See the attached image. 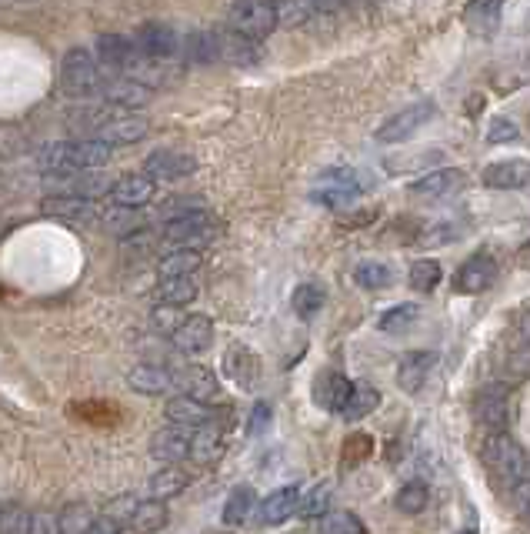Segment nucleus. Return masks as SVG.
I'll list each match as a JSON object with an SVG mask.
<instances>
[{"label": "nucleus", "instance_id": "nucleus-1", "mask_svg": "<svg viewBox=\"0 0 530 534\" xmlns=\"http://www.w3.org/2000/svg\"><path fill=\"white\" fill-rule=\"evenodd\" d=\"M110 154H114V147L100 144L97 137H87V141H57L40 151L37 164L47 177H67L80 171H97V167H104L110 161Z\"/></svg>", "mask_w": 530, "mask_h": 534}, {"label": "nucleus", "instance_id": "nucleus-2", "mask_svg": "<svg viewBox=\"0 0 530 534\" xmlns=\"http://www.w3.org/2000/svg\"><path fill=\"white\" fill-rule=\"evenodd\" d=\"M480 454H484V464L487 471L494 474V478L507 481V484H520L527 474V451L520 448V444L510 438L507 431H494L487 434L484 448H480Z\"/></svg>", "mask_w": 530, "mask_h": 534}, {"label": "nucleus", "instance_id": "nucleus-3", "mask_svg": "<svg viewBox=\"0 0 530 534\" xmlns=\"http://www.w3.org/2000/svg\"><path fill=\"white\" fill-rule=\"evenodd\" d=\"M217 234H220L217 217L204 211V207L164 224V241L174 244V251H200V247L214 244Z\"/></svg>", "mask_w": 530, "mask_h": 534}, {"label": "nucleus", "instance_id": "nucleus-4", "mask_svg": "<svg viewBox=\"0 0 530 534\" xmlns=\"http://www.w3.org/2000/svg\"><path fill=\"white\" fill-rule=\"evenodd\" d=\"M100 87H104V77H100L97 57L87 54L84 47L67 51L64 61H60V91L67 97H90L100 94Z\"/></svg>", "mask_w": 530, "mask_h": 534}, {"label": "nucleus", "instance_id": "nucleus-5", "mask_svg": "<svg viewBox=\"0 0 530 534\" xmlns=\"http://www.w3.org/2000/svg\"><path fill=\"white\" fill-rule=\"evenodd\" d=\"M230 31L250 41H260L277 27V7L274 4H234L227 11Z\"/></svg>", "mask_w": 530, "mask_h": 534}, {"label": "nucleus", "instance_id": "nucleus-6", "mask_svg": "<svg viewBox=\"0 0 530 534\" xmlns=\"http://www.w3.org/2000/svg\"><path fill=\"white\" fill-rule=\"evenodd\" d=\"M360 197V181L347 167H337V171H327L314 187V201L330 207V211H344Z\"/></svg>", "mask_w": 530, "mask_h": 534}, {"label": "nucleus", "instance_id": "nucleus-7", "mask_svg": "<svg viewBox=\"0 0 530 534\" xmlns=\"http://www.w3.org/2000/svg\"><path fill=\"white\" fill-rule=\"evenodd\" d=\"M174 384L180 388V398H190L197 404H220V381L217 374L204 368V364H184L177 374H174Z\"/></svg>", "mask_w": 530, "mask_h": 534}, {"label": "nucleus", "instance_id": "nucleus-8", "mask_svg": "<svg viewBox=\"0 0 530 534\" xmlns=\"http://www.w3.org/2000/svg\"><path fill=\"white\" fill-rule=\"evenodd\" d=\"M180 44H184V37H180L170 24H140L134 34L137 54L157 57V61H177Z\"/></svg>", "mask_w": 530, "mask_h": 534}, {"label": "nucleus", "instance_id": "nucleus-9", "mask_svg": "<svg viewBox=\"0 0 530 534\" xmlns=\"http://www.w3.org/2000/svg\"><path fill=\"white\" fill-rule=\"evenodd\" d=\"M40 211L47 217H54V221H64V224H97L100 221V207L94 201H87V197H74V194H54V197H44L40 201Z\"/></svg>", "mask_w": 530, "mask_h": 534}, {"label": "nucleus", "instance_id": "nucleus-10", "mask_svg": "<svg viewBox=\"0 0 530 534\" xmlns=\"http://www.w3.org/2000/svg\"><path fill=\"white\" fill-rule=\"evenodd\" d=\"M430 117H434V104L430 101H420V104H410L404 111H397L394 117H387L384 124H380L377 137L384 144H400L407 141V137H414L420 127H424Z\"/></svg>", "mask_w": 530, "mask_h": 534}, {"label": "nucleus", "instance_id": "nucleus-11", "mask_svg": "<svg viewBox=\"0 0 530 534\" xmlns=\"http://www.w3.org/2000/svg\"><path fill=\"white\" fill-rule=\"evenodd\" d=\"M150 134V121L144 114L137 111H114V117L100 127L97 141L107 144V147H117V144H137L144 141V137Z\"/></svg>", "mask_w": 530, "mask_h": 534}, {"label": "nucleus", "instance_id": "nucleus-12", "mask_svg": "<svg viewBox=\"0 0 530 534\" xmlns=\"http://www.w3.org/2000/svg\"><path fill=\"white\" fill-rule=\"evenodd\" d=\"M177 74H180V64L177 61H157V57L137 54L134 61L124 67V74H120V77H127V81H134L140 87H147V91H154V87L174 81Z\"/></svg>", "mask_w": 530, "mask_h": 534}, {"label": "nucleus", "instance_id": "nucleus-13", "mask_svg": "<svg viewBox=\"0 0 530 534\" xmlns=\"http://www.w3.org/2000/svg\"><path fill=\"white\" fill-rule=\"evenodd\" d=\"M507 411H510V391L504 384H490V388H484L474 398V418L484 424V428H490V434L504 431Z\"/></svg>", "mask_w": 530, "mask_h": 534}, {"label": "nucleus", "instance_id": "nucleus-14", "mask_svg": "<svg viewBox=\"0 0 530 534\" xmlns=\"http://www.w3.org/2000/svg\"><path fill=\"white\" fill-rule=\"evenodd\" d=\"M194 157H187V154H177V151H154V154H147V161H144V174L150 177V181H167V184H174V181H184V177L194 174Z\"/></svg>", "mask_w": 530, "mask_h": 534}, {"label": "nucleus", "instance_id": "nucleus-15", "mask_svg": "<svg viewBox=\"0 0 530 534\" xmlns=\"http://www.w3.org/2000/svg\"><path fill=\"white\" fill-rule=\"evenodd\" d=\"M297 511H300V488L297 484H287V488H277L257 504V521L274 528V524H284L287 518H294Z\"/></svg>", "mask_w": 530, "mask_h": 534}, {"label": "nucleus", "instance_id": "nucleus-16", "mask_svg": "<svg viewBox=\"0 0 530 534\" xmlns=\"http://www.w3.org/2000/svg\"><path fill=\"white\" fill-rule=\"evenodd\" d=\"M497 278V261L490 254H474L470 261H464V267L457 271L454 288L460 294H480L487 291Z\"/></svg>", "mask_w": 530, "mask_h": 534}, {"label": "nucleus", "instance_id": "nucleus-17", "mask_svg": "<svg viewBox=\"0 0 530 534\" xmlns=\"http://www.w3.org/2000/svg\"><path fill=\"white\" fill-rule=\"evenodd\" d=\"M467 184V174L464 171H454V167H444V171H434L427 177H417L414 181V197H424V201H440V197H454L464 191Z\"/></svg>", "mask_w": 530, "mask_h": 534}, {"label": "nucleus", "instance_id": "nucleus-18", "mask_svg": "<svg viewBox=\"0 0 530 534\" xmlns=\"http://www.w3.org/2000/svg\"><path fill=\"white\" fill-rule=\"evenodd\" d=\"M110 194H114L117 207H130V211H134V207H144V204L154 201L157 184L150 181L147 174L134 171V174H120L114 181V187H110Z\"/></svg>", "mask_w": 530, "mask_h": 534}, {"label": "nucleus", "instance_id": "nucleus-19", "mask_svg": "<svg viewBox=\"0 0 530 534\" xmlns=\"http://www.w3.org/2000/svg\"><path fill=\"white\" fill-rule=\"evenodd\" d=\"M94 54L100 67H107V71H114V74H124V67L137 57V47L124 34H100Z\"/></svg>", "mask_w": 530, "mask_h": 534}, {"label": "nucleus", "instance_id": "nucleus-20", "mask_svg": "<svg viewBox=\"0 0 530 534\" xmlns=\"http://www.w3.org/2000/svg\"><path fill=\"white\" fill-rule=\"evenodd\" d=\"M170 341H174L177 351L200 354L214 344V324H210V318H204V314H190V318H184V324L174 331Z\"/></svg>", "mask_w": 530, "mask_h": 534}, {"label": "nucleus", "instance_id": "nucleus-21", "mask_svg": "<svg viewBox=\"0 0 530 534\" xmlns=\"http://www.w3.org/2000/svg\"><path fill=\"white\" fill-rule=\"evenodd\" d=\"M480 181L490 191H517L530 184V161H497L480 174Z\"/></svg>", "mask_w": 530, "mask_h": 534}, {"label": "nucleus", "instance_id": "nucleus-22", "mask_svg": "<svg viewBox=\"0 0 530 534\" xmlns=\"http://www.w3.org/2000/svg\"><path fill=\"white\" fill-rule=\"evenodd\" d=\"M100 97H104L107 104H114L117 111H134V107H147L154 91H147V87H140L134 81H127V77H114V81H104L100 87Z\"/></svg>", "mask_w": 530, "mask_h": 534}, {"label": "nucleus", "instance_id": "nucleus-23", "mask_svg": "<svg viewBox=\"0 0 530 534\" xmlns=\"http://www.w3.org/2000/svg\"><path fill=\"white\" fill-rule=\"evenodd\" d=\"M150 454L164 464H177L190 458V431L174 428V424H170V428H160L154 438H150Z\"/></svg>", "mask_w": 530, "mask_h": 534}, {"label": "nucleus", "instance_id": "nucleus-24", "mask_svg": "<svg viewBox=\"0 0 530 534\" xmlns=\"http://www.w3.org/2000/svg\"><path fill=\"white\" fill-rule=\"evenodd\" d=\"M434 364H437V354H434V351H414V354H407V358L400 361V368H397V384H400V388H404L407 394H417V391L427 384L430 371H434Z\"/></svg>", "mask_w": 530, "mask_h": 534}, {"label": "nucleus", "instance_id": "nucleus-25", "mask_svg": "<svg viewBox=\"0 0 530 534\" xmlns=\"http://www.w3.org/2000/svg\"><path fill=\"white\" fill-rule=\"evenodd\" d=\"M350 391H354V384L340 371H320V378L314 384V398L324 411H344Z\"/></svg>", "mask_w": 530, "mask_h": 534}, {"label": "nucleus", "instance_id": "nucleus-26", "mask_svg": "<svg viewBox=\"0 0 530 534\" xmlns=\"http://www.w3.org/2000/svg\"><path fill=\"white\" fill-rule=\"evenodd\" d=\"M127 384H130V391H137V394L160 398V394L170 391L174 374H170L167 368H160V364H137V368L127 374Z\"/></svg>", "mask_w": 530, "mask_h": 534}, {"label": "nucleus", "instance_id": "nucleus-27", "mask_svg": "<svg viewBox=\"0 0 530 534\" xmlns=\"http://www.w3.org/2000/svg\"><path fill=\"white\" fill-rule=\"evenodd\" d=\"M164 414H167V421L174 424V428H184V431H197V428H204V424L214 421V418H210V408H204V404H197L190 398L167 401Z\"/></svg>", "mask_w": 530, "mask_h": 534}, {"label": "nucleus", "instance_id": "nucleus-28", "mask_svg": "<svg viewBox=\"0 0 530 534\" xmlns=\"http://www.w3.org/2000/svg\"><path fill=\"white\" fill-rule=\"evenodd\" d=\"M220 454H224V431H220V424H204V428L190 431V458L200 461V464H210L217 461Z\"/></svg>", "mask_w": 530, "mask_h": 534}, {"label": "nucleus", "instance_id": "nucleus-29", "mask_svg": "<svg viewBox=\"0 0 530 534\" xmlns=\"http://www.w3.org/2000/svg\"><path fill=\"white\" fill-rule=\"evenodd\" d=\"M180 54L194 64H214L220 61V31H194L184 37Z\"/></svg>", "mask_w": 530, "mask_h": 534}, {"label": "nucleus", "instance_id": "nucleus-30", "mask_svg": "<svg viewBox=\"0 0 530 534\" xmlns=\"http://www.w3.org/2000/svg\"><path fill=\"white\" fill-rule=\"evenodd\" d=\"M260 57H264V51H260L257 41H250V37H240L234 31L220 34V61L247 67V64H257Z\"/></svg>", "mask_w": 530, "mask_h": 534}, {"label": "nucleus", "instance_id": "nucleus-31", "mask_svg": "<svg viewBox=\"0 0 530 534\" xmlns=\"http://www.w3.org/2000/svg\"><path fill=\"white\" fill-rule=\"evenodd\" d=\"M187 484H190V474L184 468H177V464H167V468H160L154 478H150V501H170V498H177L180 491H187Z\"/></svg>", "mask_w": 530, "mask_h": 534}, {"label": "nucleus", "instance_id": "nucleus-32", "mask_svg": "<svg viewBox=\"0 0 530 534\" xmlns=\"http://www.w3.org/2000/svg\"><path fill=\"white\" fill-rule=\"evenodd\" d=\"M224 371L240 384V388H254V381L260 374V361L244 348V344H234V348L224 354Z\"/></svg>", "mask_w": 530, "mask_h": 534}, {"label": "nucleus", "instance_id": "nucleus-33", "mask_svg": "<svg viewBox=\"0 0 530 534\" xmlns=\"http://www.w3.org/2000/svg\"><path fill=\"white\" fill-rule=\"evenodd\" d=\"M250 514H257V494L254 488L240 484V488L230 491L224 501V524L227 528H240V524L250 521Z\"/></svg>", "mask_w": 530, "mask_h": 534}, {"label": "nucleus", "instance_id": "nucleus-34", "mask_svg": "<svg viewBox=\"0 0 530 534\" xmlns=\"http://www.w3.org/2000/svg\"><path fill=\"white\" fill-rule=\"evenodd\" d=\"M204 267V254L200 251H170L160 261V278H194Z\"/></svg>", "mask_w": 530, "mask_h": 534}, {"label": "nucleus", "instance_id": "nucleus-35", "mask_svg": "<svg viewBox=\"0 0 530 534\" xmlns=\"http://www.w3.org/2000/svg\"><path fill=\"white\" fill-rule=\"evenodd\" d=\"M154 294L167 308H180V304H190L197 298V281L194 278H160Z\"/></svg>", "mask_w": 530, "mask_h": 534}, {"label": "nucleus", "instance_id": "nucleus-36", "mask_svg": "<svg viewBox=\"0 0 530 534\" xmlns=\"http://www.w3.org/2000/svg\"><path fill=\"white\" fill-rule=\"evenodd\" d=\"M167 504L164 501H140L134 518H130V528H134L137 534H154L167 524Z\"/></svg>", "mask_w": 530, "mask_h": 534}, {"label": "nucleus", "instance_id": "nucleus-37", "mask_svg": "<svg viewBox=\"0 0 530 534\" xmlns=\"http://www.w3.org/2000/svg\"><path fill=\"white\" fill-rule=\"evenodd\" d=\"M464 21L474 34H494L500 24V4L497 0H484V4H470L464 11Z\"/></svg>", "mask_w": 530, "mask_h": 534}, {"label": "nucleus", "instance_id": "nucleus-38", "mask_svg": "<svg viewBox=\"0 0 530 534\" xmlns=\"http://www.w3.org/2000/svg\"><path fill=\"white\" fill-rule=\"evenodd\" d=\"M377 404H380V394L370 388V384H354V391H350V398L340 414H344L347 421H360V418H367V414H374Z\"/></svg>", "mask_w": 530, "mask_h": 534}, {"label": "nucleus", "instance_id": "nucleus-39", "mask_svg": "<svg viewBox=\"0 0 530 534\" xmlns=\"http://www.w3.org/2000/svg\"><path fill=\"white\" fill-rule=\"evenodd\" d=\"M320 534H367L364 521L357 518V514L350 511H327L324 518H320Z\"/></svg>", "mask_w": 530, "mask_h": 534}, {"label": "nucleus", "instance_id": "nucleus-40", "mask_svg": "<svg viewBox=\"0 0 530 534\" xmlns=\"http://www.w3.org/2000/svg\"><path fill=\"white\" fill-rule=\"evenodd\" d=\"M354 281L360 284V288H367V291H380V288H387V284L394 281V274H390V267H387V264H380V261H364V264H357Z\"/></svg>", "mask_w": 530, "mask_h": 534}, {"label": "nucleus", "instance_id": "nucleus-41", "mask_svg": "<svg viewBox=\"0 0 530 534\" xmlns=\"http://www.w3.org/2000/svg\"><path fill=\"white\" fill-rule=\"evenodd\" d=\"M294 314L297 318H304V321H310L314 314L324 308V291L317 288V284H300V288L294 291Z\"/></svg>", "mask_w": 530, "mask_h": 534}, {"label": "nucleus", "instance_id": "nucleus-42", "mask_svg": "<svg viewBox=\"0 0 530 534\" xmlns=\"http://www.w3.org/2000/svg\"><path fill=\"white\" fill-rule=\"evenodd\" d=\"M427 501H430V491H427V484H420V481L404 484V488L397 491V498H394V504L404 514H420L427 508Z\"/></svg>", "mask_w": 530, "mask_h": 534}, {"label": "nucleus", "instance_id": "nucleus-43", "mask_svg": "<svg viewBox=\"0 0 530 534\" xmlns=\"http://www.w3.org/2000/svg\"><path fill=\"white\" fill-rule=\"evenodd\" d=\"M417 308L414 304H397V308H390L384 311V318H380V331H387V334H404L414 328V321H417Z\"/></svg>", "mask_w": 530, "mask_h": 534}, {"label": "nucleus", "instance_id": "nucleus-44", "mask_svg": "<svg viewBox=\"0 0 530 534\" xmlns=\"http://www.w3.org/2000/svg\"><path fill=\"white\" fill-rule=\"evenodd\" d=\"M90 524H94V514L87 504H67L60 511V534H87Z\"/></svg>", "mask_w": 530, "mask_h": 534}, {"label": "nucleus", "instance_id": "nucleus-45", "mask_svg": "<svg viewBox=\"0 0 530 534\" xmlns=\"http://www.w3.org/2000/svg\"><path fill=\"white\" fill-rule=\"evenodd\" d=\"M440 284V264L437 261H417L414 267H410V288L427 294L434 291Z\"/></svg>", "mask_w": 530, "mask_h": 534}, {"label": "nucleus", "instance_id": "nucleus-46", "mask_svg": "<svg viewBox=\"0 0 530 534\" xmlns=\"http://www.w3.org/2000/svg\"><path fill=\"white\" fill-rule=\"evenodd\" d=\"M327 508H330V481H320L317 488L300 501L297 514H304V518H324Z\"/></svg>", "mask_w": 530, "mask_h": 534}, {"label": "nucleus", "instance_id": "nucleus-47", "mask_svg": "<svg viewBox=\"0 0 530 534\" xmlns=\"http://www.w3.org/2000/svg\"><path fill=\"white\" fill-rule=\"evenodd\" d=\"M30 521H34V514L27 508L10 504V508L0 511V534H30Z\"/></svg>", "mask_w": 530, "mask_h": 534}, {"label": "nucleus", "instance_id": "nucleus-48", "mask_svg": "<svg viewBox=\"0 0 530 534\" xmlns=\"http://www.w3.org/2000/svg\"><path fill=\"white\" fill-rule=\"evenodd\" d=\"M317 14V4H280L277 7V24L284 27H300Z\"/></svg>", "mask_w": 530, "mask_h": 534}, {"label": "nucleus", "instance_id": "nucleus-49", "mask_svg": "<svg viewBox=\"0 0 530 534\" xmlns=\"http://www.w3.org/2000/svg\"><path fill=\"white\" fill-rule=\"evenodd\" d=\"M150 321H154V328H157L160 334H170V338H174V331L180 328V324H184L180 311H177V308H167V304H157L154 314H150Z\"/></svg>", "mask_w": 530, "mask_h": 534}, {"label": "nucleus", "instance_id": "nucleus-50", "mask_svg": "<svg viewBox=\"0 0 530 534\" xmlns=\"http://www.w3.org/2000/svg\"><path fill=\"white\" fill-rule=\"evenodd\" d=\"M370 451H374V438H370V434H350V438H347V444H344V454H347V464H360V461H364L367 458V454Z\"/></svg>", "mask_w": 530, "mask_h": 534}, {"label": "nucleus", "instance_id": "nucleus-51", "mask_svg": "<svg viewBox=\"0 0 530 534\" xmlns=\"http://www.w3.org/2000/svg\"><path fill=\"white\" fill-rule=\"evenodd\" d=\"M487 141L490 144H510V141H517V124L514 121H507V117H494L487 127Z\"/></svg>", "mask_w": 530, "mask_h": 534}, {"label": "nucleus", "instance_id": "nucleus-52", "mask_svg": "<svg viewBox=\"0 0 530 534\" xmlns=\"http://www.w3.org/2000/svg\"><path fill=\"white\" fill-rule=\"evenodd\" d=\"M30 534H60V514L37 511L34 521H30Z\"/></svg>", "mask_w": 530, "mask_h": 534}, {"label": "nucleus", "instance_id": "nucleus-53", "mask_svg": "<svg viewBox=\"0 0 530 534\" xmlns=\"http://www.w3.org/2000/svg\"><path fill=\"white\" fill-rule=\"evenodd\" d=\"M507 368L514 371V374H530V344H527V348H517L514 354H510Z\"/></svg>", "mask_w": 530, "mask_h": 534}, {"label": "nucleus", "instance_id": "nucleus-54", "mask_svg": "<svg viewBox=\"0 0 530 534\" xmlns=\"http://www.w3.org/2000/svg\"><path fill=\"white\" fill-rule=\"evenodd\" d=\"M267 424H270V408H267L264 401H257L254 414H250V431L260 434V431H267Z\"/></svg>", "mask_w": 530, "mask_h": 534}, {"label": "nucleus", "instance_id": "nucleus-55", "mask_svg": "<svg viewBox=\"0 0 530 534\" xmlns=\"http://www.w3.org/2000/svg\"><path fill=\"white\" fill-rule=\"evenodd\" d=\"M120 528H124V524H117L114 518L100 514V518H94V524H90V531H87V534H120Z\"/></svg>", "mask_w": 530, "mask_h": 534}, {"label": "nucleus", "instance_id": "nucleus-56", "mask_svg": "<svg viewBox=\"0 0 530 534\" xmlns=\"http://www.w3.org/2000/svg\"><path fill=\"white\" fill-rule=\"evenodd\" d=\"M514 501H517V508H520V511L530 514V481H520V484H517Z\"/></svg>", "mask_w": 530, "mask_h": 534}, {"label": "nucleus", "instance_id": "nucleus-57", "mask_svg": "<svg viewBox=\"0 0 530 534\" xmlns=\"http://www.w3.org/2000/svg\"><path fill=\"white\" fill-rule=\"evenodd\" d=\"M517 331H520V338H524V341L530 344V314H524V318H520Z\"/></svg>", "mask_w": 530, "mask_h": 534}, {"label": "nucleus", "instance_id": "nucleus-58", "mask_svg": "<svg viewBox=\"0 0 530 534\" xmlns=\"http://www.w3.org/2000/svg\"><path fill=\"white\" fill-rule=\"evenodd\" d=\"M464 534H474V531H464Z\"/></svg>", "mask_w": 530, "mask_h": 534}, {"label": "nucleus", "instance_id": "nucleus-59", "mask_svg": "<svg viewBox=\"0 0 530 534\" xmlns=\"http://www.w3.org/2000/svg\"><path fill=\"white\" fill-rule=\"evenodd\" d=\"M0 511H4V508H0Z\"/></svg>", "mask_w": 530, "mask_h": 534}]
</instances>
